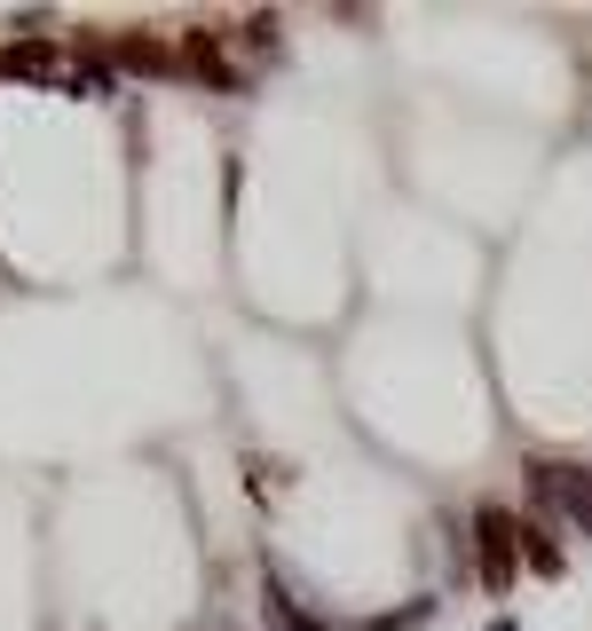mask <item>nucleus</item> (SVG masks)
Masks as SVG:
<instances>
[{
  "label": "nucleus",
  "mask_w": 592,
  "mask_h": 631,
  "mask_svg": "<svg viewBox=\"0 0 592 631\" xmlns=\"http://www.w3.org/2000/svg\"><path fill=\"white\" fill-rule=\"evenodd\" d=\"M482 576H490V584L514 576V529H505L497 513H482Z\"/></svg>",
  "instance_id": "1"
}]
</instances>
